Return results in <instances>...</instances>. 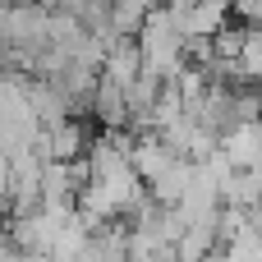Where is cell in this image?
Listing matches in <instances>:
<instances>
[{"mask_svg":"<svg viewBox=\"0 0 262 262\" xmlns=\"http://www.w3.org/2000/svg\"><path fill=\"white\" fill-rule=\"evenodd\" d=\"M32 147H37L46 161H74V157H83V152H88V134H83V124L69 115V120H60V124L41 129Z\"/></svg>","mask_w":262,"mask_h":262,"instance_id":"obj_1","label":"cell"},{"mask_svg":"<svg viewBox=\"0 0 262 262\" xmlns=\"http://www.w3.org/2000/svg\"><path fill=\"white\" fill-rule=\"evenodd\" d=\"M143 69H147V60H143V46H138V37H115V41H111V51H106V64H101V74L129 88V83H134Z\"/></svg>","mask_w":262,"mask_h":262,"instance_id":"obj_2","label":"cell"},{"mask_svg":"<svg viewBox=\"0 0 262 262\" xmlns=\"http://www.w3.org/2000/svg\"><path fill=\"white\" fill-rule=\"evenodd\" d=\"M193 170H198V161H193V157H175L157 180H147L152 198H157V203H180V198L189 193V184H193Z\"/></svg>","mask_w":262,"mask_h":262,"instance_id":"obj_3","label":"cell"},{"mask_svg":"<svg viewBox=\"0 0 262 262\" xmlns=\"http://www.w3.org/2000/svg\"><path fill=\"white\" fill-rule=\"evenodd\" d=\"M152 5H157V0H111V23H115V32H120V37H138L143 23H147V14H152Z\"/></svg>","mask_w":262,"mask_h":262,"instance_id":"obj_4","label":"cell"},{"mask_svg":"<svg viewBox=\"0 0 262 262\" xmlns=\"http://www.w3.org/2000/svg\"><path fill=\"white\" fill-rule=\"evenodd\" d=\"M239 64H244V78L262 83V28H249V41L239 51Z\"/></svg>","mask_w":262,"mask_h":262,"instance_id":"obj_5","label":"cell"},{"mask_svg":"<svg viewBox=\"0 0 262 262\" xmlns=\"http://www.w3.org/2000/svg\"><path fill=\"white\" fill-rule=\"evenodd\" d=\"M235 14H239V23L262 28V0H235Z\"/></svg>","mask_w":262,"mask_h":262,"instance_id":"obj_6","label":"cell"},{"mask_svg":"<svg viewBox=\"0 0 262 262\" xmlns=\"http://www.w3.org/2000/svg\"><path fill=\"white\" fill-rule=\"evenodd\" d=\"M253 170H258V175H262V157H258V166H253Z\"/></svg>","mask_w":262,"mask_h":262,"instance_id":"obj_7","label":"cell"}]
</instances>
